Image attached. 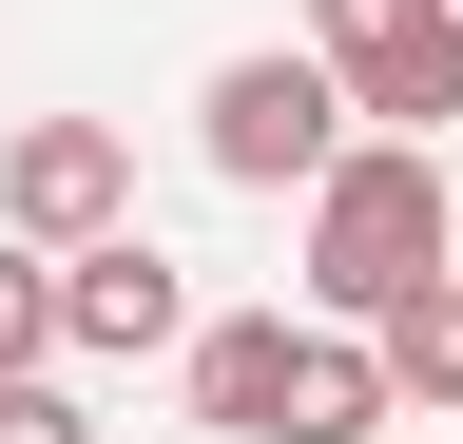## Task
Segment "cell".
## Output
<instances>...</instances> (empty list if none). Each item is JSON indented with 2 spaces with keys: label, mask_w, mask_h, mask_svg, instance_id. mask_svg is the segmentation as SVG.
I'll use <instances>...</instances> for the list:
<instances>
[{
  "label": "cell",
  "mask_w": 463,
  "mask_h": 444,
  "mask_svg": "<svg viewBox=\"0 0 463 444\" xmlns=\"http://www.w3.org/2000/svg\"><path fill=\"white\" fill-rule=\"evenodd\" d=\"M425 290H444V348H463V251H444V270H425Z\"/></svg>",
  "instance_id": "obj_10"
},
{
  "label": "cell",
  "mask_w": 463,
  "mask_h": 444,
  "mask_svg": "<svg viewBox=\"0 0 463 444\" xmlns=\"http://www.w3.org/2000/svg\"><path fill=\"white\" fill-rule=\"evenodd\" d=\"M174 367H194V425H213V444H270V425H289V309H194Z\"/></svg>",
  "instance_id": "obj_6"
},
{
  "label": "cell",
  "mask_w": 463,
  "mask_h": 444,
  "mask_svg": "<svg viewBox=\"0 0 463 444\" xmlns=\"http://www.w3.org/2000/svg\"><path fill=\"white\" fill-rule=\"evenodd\" d=\"M0 367H58V251L0 232Z\"/></svg>",
  "instance_id": "obj_8"
},
{
  "label": "cell",
  "mask_w": 463,
  "mask_h": 444,
  "mask_svg": "<svg viewBox=\"0 0 463 444\" xmlns=\"http://www.w3.org/2000/svg\"><path fill=\"white\" fill-rule=\"evenodd\" d=\"M174 328H194V290H174V251L136 213L58 251V367H174Z\"/></svg>",
  "instance_id": "obj_4"
},
{
  "label": "cell",
  "mask_w": 463,
  "mask_h": 444,
  "mask_svg": "<svg viewBox=\"0 0 463 444\" xmlns=\"http://www.w3.org/2000/svg\"><path fill=\"white\" fill-rule=\"evenodd\" d=\"M328 136H347V78L309 59V39H289V59H213V97H194V155L232 194H309Z\"/></svg>",
  "instance_id": "obj_3"
},
{
  "label": "cell",
  "mask_w": 463,
  "mask_h": 444,
  "mask_svg": "<svg viewBox=\"0 0 463 444\" xmlns=\"http://www.w3.org/2000/svg\"><path fill=\"white\" fill-rule=\"evenodd\" d=\"M136 213V136L116 117H20L0 136V232L20 251H78V232H116Z\"/></svg>",
  "instance_id": "obj_5"
},
{
  "label": "cell",
  "mask_w": 463,
  "mask_h": 444,
  "mask_svg": "<svg viewBox=\"0 0 463 444\" xmlns=\"http://www.w3.org/2000/svg\"><path fill=\"white\" fill-rule=\"evenodd\" d=\"M386 367H367V328H289V425L270 444H386Z\"/></svg>",
  "instance_id": "obj_7"
},
{
  "label": "cell",
  "mask_w": 463,
  "mask_h": 444,
  "mask_svg": "<svg viewBox=\"0 0 463 444\" xmlns=\"http://www.w3.org/2000/svg\"><path fill=\"white\" fill-rule=\"evenodd\" d=\"M309 232H289V270H309L328 328H367L386 290H425L444 270V136H328V175L289 194Z\"/></svg>",
  "instance_id": "obj_1"
},
{
  "label": "cell",
  "mask_w": 463,
  "mask_h": 444,
  "mask_svg": "<svg viewBox=\"0 0 463 444\" xmlns=\"http://www.w3.org/2000/svg\"><path fill=\"white\" fill-rule=\"evenodd\" d=\"M0 444H97V406H78L58 367H0Z\"/></svg>",
  "instance_id": "obj_9"
},
{
  "label": "cell",
  "mask_w": 463,
  "mask_h": 444,
  "mask_svg": "<svg viewBox=\"0 0 463 444\" xmlns=\"http://www.w3.org/2000/svg\"><path fill=\"white\" fill-rule=\"evenodd\" d=\"M309 59L347 78L367 136H444L463 117V0H309Z\"/></svg>",
  "instance_id": "obj_2"
}]
</instances>
